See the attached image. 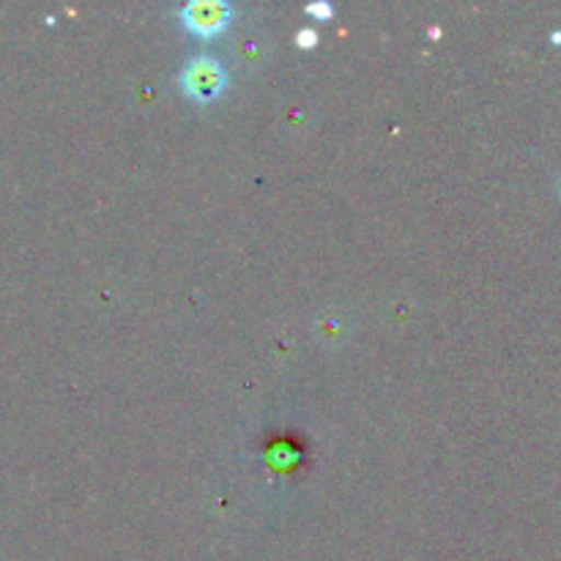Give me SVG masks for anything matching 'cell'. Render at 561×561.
Masks as SVG:
<instances>
[{
    "label": "cell",
    "mask_w": 561,
    "mask_h": 561,
    "mask_svg": "<svg viewBox=\"0 0 561 561\" xmlns=\"http://www.w3.org/2000/svg\"><path fill=\"white\" fill-rule=\"evenodd\" d=\"M307 14H316V16H323V20H327V16H332V5L329 3H307Z\"/></svg>",
    "instance_id": "cell-5"
},
{
    "label": "cell",
    "mask_w": 561,
    "mask_h": 561,
    "mask_svg": "<svg viewBox=\"0 0 561 561\" xmlns=\"http://www.w3.org/2000/svg\"><path fill=\"white\" fill-rule=\"evenodd\" d=\"M181 20L201 36H211L228 25L230 5L225 0H192L181 9Z\"/></svg>",
    "instance_id": "cell-2"
},
{
    "label": "cell",
    "mask_w": 561,
    "mask_h": 561,
    "mask_svg": "<svg viewBox=\"0 0 561 561\" xmlns=\"http://www.w3.org/2000/svg\"><path fill=\"white\" fill-rule=\"evenodd\" d=\"M299 44L301 47H316L318 44V33L312 27H301L299 31Z\"/></svg>",
    "instance_id": "cell-4"
},
{
    "label": "cell",
    "mask_w": 561,
    "mask_h": 561,
    "mask_svg": "<svg viewBox=\"0 0 561 561\" xmlns=\"http://www.w3.org/2000/svg\"><path fill=\"white\" fill-rule=\"evenodd\" d=\"M228 75H225V66L219 64L211 55H197L190 64L181 69V88L190 93L197 102H211L222 93Z\"/></svg>",
    "instance_id": "cell-1"
},
{
    "label": "cell",
    "mask_w": 561,
    "mask_h": 561,
    "mask_svg": "<svg viewBox=\"0 0 561 561\" xmlns=\"http://www.w3.org/2000/svg\"><path fill=\"white\" fill-rule=\"evenodd\" d=\"M268 53V42L261 33H244V36L236 42V58L244 66H261L263 58Z\"/></svg>",
    "instance_id": "cell-3"
}]
</instances>
